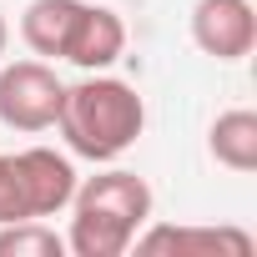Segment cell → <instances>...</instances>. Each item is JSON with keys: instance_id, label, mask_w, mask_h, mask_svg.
Segmentation results:
<instances>
[{"instance_id": "5b68a950", "label": "cell", "mask_w": 257, "mask_h": 257, "mask_svg": "<svg viewBox=\"0 0 257 257\" xmlns=\"http://www.w3.org/2000/svg\"><path fill=\"white\" fill-rule=\"evenodd\" d=\"M16 167H21V182H26L31 217H56V212L71 207L76 182H81L71 157H61L56 147H26V152H16Z\"/></svg>"}, {"instance_id": "6da1fadb", "label": "cell", "mask_w": 257, "mask_h": 257, "mask_svg": "<svg viewBox=\"0 0 257 257\" xmlns=\"http://www.w3.org/2000/svg\"><path fill=\"white\" fill-rule=\"evenodd\" d=\"M147 126V101L137 96L132 81H116L106 71H86V81L66 86L56 132L66 147L86 162H116L121 152H132Z\"/></svg>"}, {"instance_id": "ba28073f", "label": "cell", "mask_w": 257, "mask_h": 257, "mask_svg": "<svg viewBox=\"0 0 257 257\" xmlns=\"http://www.w3.org/2000/svg\"><path fill=\"white\" fill-rule=\"evenodd\" d=\"M137 252H232V257H247L252 252V237L242 227H142Z\"/></svg>"}, {"instance_id": "52a82bcc", "label": "cell", "mask_w": 257, "mask_h": 257, "mask_svg": "<svg viewBox=\"0 0 257 257\" xmlns=\"http://www.w3.org/2000/svg\"><path fill=\"white\" fill-rule=\"evenodd\" d=\"M86 11V0H31L21 16V41L41 61H66V41Z\"/></svg>"}, {"instance_id": "9c48e42d", "label": "cell", "mask_w": 257, "mask_h": 257, "mask_svg": "<svg viewBox=\"0 0 257 257\" xmlns=\"http://www.w3.org/2000/svg\"><path fill=\"white\" fill-rule=\"evenodd\" d=\"M207 147L227 172H257V111H222L207 132Z\"/></svg>"}, {"instance_id": "8fae6325", "label": "cell", "mask_w": 257, "mask_h": 257, "mask_svg": "<svg viewBox=\"0 0 257 257\" xmlns=\"http://www.w3.org/2000/svg\"><path fill=\"white\" fill-rule=\"evenodd\" d=\"M26 217H31V202H26L21 167H16V157L0 152V227L6 222H26Z\"/></svg>"}, {"instance_id": "7a4b0ae2", "label": "cell", "mask_w": 257, "mask_h": 257, "mask_svg": "<svg viewBox=\"0 0 257 257\" xmlns=\"http://www.w3.org/2000/svg\"><path fill=\"white\" fill-rule=\"evenodd\" d=\"M147 222H152V187L137 172L111 167L101 177L76 182L66 252H76V257H121V252H132V242Z\"/></svg>"}, {"instance_id": "8992f818", "label": "cell", "mask_w": 257, "mask_h": 257, "mask_svg": "<svg viewBox=\"0 0 257 257\" xmlns=\"http://www.w3.org/2000/svg\"><path fill=\"white\" fill-rule=\"evenodd\" d=\"M121 56H126V21L106 6H86L66 41V61L81 71H111Z\"/></svg>"}, {"instance_id": "30bf717a", "label": "cell", "mask_w": 257, "mask_h": 257, "mask_svg": "<svg viewBox=\"0 0 257 257\" xmlns=\"http://www.w3.org/2000/svg\"><path fill=\"white\" fill-rule=\"evenodd\" d=\"M61 252H66V237L56 227H46V217L0 227V257H61Z\"/></svg>"}, {"instance_id": "7c38bea8", "label": "cell", "mask_w": 257, "mask_h": 257, "mask_svg": "<svg viewBox=\"0 0 257 257\" xmlns=\"http://www.w3.org/2000/svg\"><path fill=\"white\" fill-rule=\"evenodd\" d=\"M6 41H11V26H6V16H0V56H6Z\"/></svg>"}, {"instance_id": "277c9868", "label": "cell", "mask_w": 257, "mask_h": 257, "mask_svg": "<svg viewBox=\"0 0 257 257\" xmlns=\"http://www.w3.org/2000/svg\"><path fill=\"white\" fill-rule=\"evenodd\" d=\"M192 41L212 61H242L257 46V11L252 0H197L192 6Z\"/></svg>"}, {"instance_id": "3957f363", "label": "cell", "mask_w": 257, "mask_h": 257, "mask_svg": "<svg viewBox=\"0 0 257 257\" xmlns=\"http://www.w3.org/2000/svg\"><path fill=\"white\" fill-rule=\"evenodd\" d=\"M66 81L46 61H11L0 66V126L11 132H46L56 126Z\"/></svg>"}]
</instances>
